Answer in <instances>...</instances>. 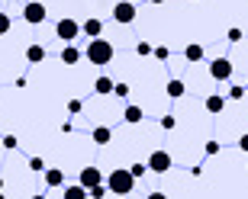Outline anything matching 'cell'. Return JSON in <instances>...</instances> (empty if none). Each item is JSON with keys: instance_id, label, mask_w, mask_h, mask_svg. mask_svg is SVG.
Here are the masks:
<instances>
[{"instance_id": "13", "label": "cell", "mask_w": 248, "mask_h": 199, "mask_svg": "<svg viewBox=\"0 0 248 199\" xmlns=\"http://www.w3.org/2000/svg\"><path fill=\"white\" fill-rule=\"evenodd\" d=\"M184 58H187L190 64H200L203 58H206V52H203V45H200V42H190V45L184 48Z\"/></svg>"}, {"instance_id": "23", "label": "cell", "mask_w": 248, "mask_h": 199, "mask_svg": "<svg viewBox=\"0 0 248 199\" xmlns=\"http://www.w3.org/2000/svg\"><path fill=\"white\" fill-rule=\"evenodd\" d=\"M87 196H91V199H103V196H107V183H97V186H91V190H87Z\"/></svg>"}, {"instance_id": "30", "label": "cell", "mask_w": 248, "mask_h": 199, "mask_svg": "<svg viewBox=\"0 0 248 199\" xmlns=\"http://www.w3.org/2000/svg\"><path fill=\"white\" fill-rule=\"evenodd\" d=\"M16 135H3V148H7V151H16Z\"/></svg>"}, {"instance_id": "15", "label": "cell", "mask_w": 248, "mask_h": 199, "mask_svg": "<svg viewBox=\"0 0 248 199\" xmlns=\"http://www.w3.org/2000/svg\"><path fill=\"white\" fill-rule=\"evenodd\" d=\"M123 119H126L129 126H139V122L145 119V113H142V106H136V103H129V106H126V113H123Z\"/></svg>"}, {"instance_id": "22", "label": "cell", "mask_w": 248, "mask_h": 199, "mask_svg": "<svg viewBox=\"0 0 248 199\" xmlns=\"http://www.w3.org/2000/svg\"><path fill=\"white\" fill-rule=\"evenodd\" d=\"M245 90H248V87H242V84H232L226 97H229V100H242V97H245Z\"/></svg>"}, {"instance_id": "12", "label": "cell", "mask_w": 248, "mask_h": 199, "mask_svg": "<svg viewBox=\"0 0 248 199\" xmlns=\"http://www.w3.org/2000/svg\"><path fill=\"white\" fill-rule=\"evenodd\" d=\"M26 61L29 64H42V61H46V45H39V42L26 45Z\"/></svg>"}, {"instance_id": "14", "label": "cell", "mask_w": 248, "mask_h": 199, "mask_svg": "<svg viewBox=\"0 0 248 199\" xmlns=\"http://www.w3.org/2000/svg\"><path fill=\"white\" fill-rule=\"evenodd\" d=\"M222 109H226V97H219V93H210V97H206V113H210V116H219Z\"/></svg>"}, {"instance_id": "34", "label": "cell", "mask_w": 248, "mask_h": 199, "mask_svg": "<svg viewBox=\"0 0 248 199\" xmlns=\"http://www.w3.org/2000/svg\"><path fill=\"white\" fill-rule=\"evenodd\" d=\"M148 3H165V0H148Z\"/></svg>"}, {"instance_id": "3", "label": "cell", "mask_w": 248, "mask_h": 199, "mask_svg": "<svg viewBox=\"0 0 248 199\" xmlns=\"http://www.w3.org/2000/svg\"><path fill=\"white\" fill-rule=\"evenodd\" d=\"M145 164H148V171H152V173H168L171 167H174V157H171L165 148H155V151L148 154Z\"/></svg>"}, {"instance_id": "16", "label": "cell", "mask_w": 248, "mask_h": 199, "mask_svg": "<svg viewBox=\"0 0 248 199\" xmlns=\"http://www.w3.org/2000/svg\"><path fill=\"white\" fill-rule=\"evenodd\" d=\"M165 90H168V97H171V100H181V97L187 93V84H184V81H177V77H171Z\"/></svg>"}, {"instance_id": "29", "label": "cell", "mask_w": 248, "mask_h": 199, "mask_svg": "<svg viewBox=\"0 0 248 199\" xmlns=\"http://www.w3.org/2000/svg\"><path fill=\"white\" fill-rule=\"evenodd\" d=\"M242 36H245V32H242L239 26H232L229 32H226V39H229V42H242Z\"/></svg>"}, {"instance_id": "27", "label": "cell", "mask_w": 248, "mask_h": 199, "mask_svg": "<svg viewBox=\"0 0 248 199\" xmlns=\"http://www.w3.org/2000/svg\"><path fill=\"white\" fill-rule=\"evenodd\" d=\"M174 126H177V119L171 116V113H168V116H161V128H165V132H174Z\"/></svg>"}, {"instance_id": "11", "label": "cell", "mask_w": 248, "mask_h": 199, "mask_svg": "<svg viewBox=\"0 0 248 199\" xmlns=\"http://www.w3.org/2000/svg\"><path fill=\"white\" fill-rule=\"evenodd\" d=\"M42 177H46V186H48V190H55V186H62V183H64V173L58 171V167H46V171H42Z\"/></svg>"}, {"instance_id": "28", "label": "cell", "mask_w": 248, "mask_h": 199, "mask_svg": "<svg viewBox=\"0 0 248 199\" xmlns=\"http://www.w3.org/2000/svg\"><path fill=\"white\" fill-rule=\"evenodd\" d=\"M81 109H84L81 100H68V113H71V116H81Z\"/></svg>"}, {"instance_id": "32", "label": "cell", "mask_w": 248, "mask_h": 199, "mask_svg": "<svg viewBox=\"0 0 248 199\" xmlns=\"http://www.w3.org/2000/svg\"><path fill=\"white\" fill-rule=\"evenodd\" d=\"M136 55L148 58V55H152V45H148V42H139V45H136Z\"/></svg>"}, {"instance_id": "20", "label": "cell", "mask_w": 248, "mask_h": 199, "mask_svg": "<svg viewBox=\"0 0 248 199\" xmlns=\"http://www.w3.org/2000/svg\"><path fill=\"white\" fill-rule=\"evenodd\" d=\"M129 173H132V177H136V180H142V177H145V173H148V164L136 161V164H132V167H129Z\"/></svg>"}, {"instance_id": "2", "label": "cell", "mask_w": 248, "mask_h": 199, "mask_svg": "<svg viewBox=\"0 0 248 199\" xmlns=\"http://www.w3.org/2000/svg\"><path fill=\"white\" fill-rule=\"evenodd\" d=\"M136 190V177L126 171V167H116V171L107 173V193H116V196H129Z\"/></svg>"}, {"instance_id": "8", "label": "cell", "mask_w": 248, "mask_h": 199, "mask_svg": "<svg viewBox=\"0 0 248 199\" xmlns=\"http://www.w3.org/2000/svg\"><path fill=\"white\" fill-rule=\"evenodd\" d=\"M78 183H81L84 190H91V186H97V183H103V171L91 164V167H84V171L78 173Z\"/></svg>"}, {"instance_id": "24", "label": "cell", "mask_w": 248, "mask_h": 199, "mask_svg": "<svg viewBox=\"0 0 248 199\" xmlns=\"http://www.w3.org/2000/svg\"><path fill=\"white\" fill-rule=\"evenodd\" d=\"M113 97L129 100V84H113Z\"/></svg>"}, {"instance_id": "35", "label": "cell", "mask_w": 248, "mask_h": 199, "mask_svg": "<svg viewBox=\"0 0 248 199\" xmlns=\"http://www.w3.org/2000/svg\"><path fill=\"white\" fill-rule=\"evenodd\" d=\"M0 190H3V177H0Z\"/></svg>"}, {"instance_id": "17", "label": "cell", "mask_w": 248, "mask_h": 199, "mask_svg": "<svg viewBox=\"0 0 248 199\" xmlns=\"http://www.w3.org/2000/svg\"><path fill=\"white\" fill-rule=\"evenodd\" d=\"M91 138H93V145H110V138H113V132H110V128H107V126H97V128H93V132H91Z\"/></svg>"}, {"instance_id": "10", "label": "cell", "mask_w": 248, "mask_h": 199, "mask_svg": "<svg viewBox=\"0 0 248 199\" xmlns=\"http://www.w3.org/2000/svg\"><path fill=\"white\" fill-rule=\"evenodd\" d=\"M84 58V52L74 42H64V48H62V64H78Z\"/></svg>"}, {"instance_id": "7", "label": "cell", "mask_w": 248, "mask_h": 199, "mask_svg": "<svg viewBox=\"0 0 248 199\" xmlns=\"http://www.w3.org/2000/svg\"><path fill=\"white\" fill-rule=\"evenodd\" d=\"M210 77L213 81H232V61L229 58H213L210 61Z\"/></svg>"}, {"instance_id": "21", "label": "cell", "mask_w": 248, "mask_h": 199, "mask_svg": "<svg viewBox=\"0 0 248 199\" xmlns=\"http://www.w3.org/2000/svg\"><path fill=\"white\" fill-rule=\"evenodd\" d=\"M152 55H155L158 61H168V58H171V48H168V45H155V48H152Z\"/></svg>"}, {"instance_id": "25", "label": "cell", "mask_w": 248, "mask_h": 199, "mask_svg": "<svg viewBox=\"0 0 248 199\" xmlns=\"http://www.w3.org/2000/svg\"><path fill=\"white\" fill-rule=\"evenodd\" d=\"M10 26H13V19H10V13H0V36H7Z\"/></svg>"}, {"instance_id": "31", "label": "cell", "mask_w": 248, "mask_h": 199, "mask_svg": "<svg viewBox=\"0 0 248 199\" xmlns=\"http://www.w3.org/2000/svg\"><path fill=\"white\" fill-rule=\"evenodd\" d=\"M219 151H222V145H219V142H206V154H210V157H216Z\"/></svg>"}, {"instance_id": "33", "label": "cell", "mask_w": 248, "mask_h": 199, "mask_svg": "<svg viewBox=\"0 0 248 199\" xmlns=\"http://www.w3.org/2000/svg\"><path fill=\"white\" fill-rule=\"evenodd\" d=\"M239 148H242V151L248 154V135H242V138H239Z\"/></svg>"}, {"instance_id": "1", "label": "cell", "mask_w": 248, "mask_h": 199, "mask_svg": "<svg viewBox=\"0 0 248 199\" xmlns=\"http://www.w3.org/2000/svg\"><path fill=\"white\" fill-rule=\"evenodd\" d=\"M113 55H116V48H113L110 39H103V36L91 39L87 48H84V58H87L91 64H97V68H107V64L113 61Z\"/></svg>"}, {"instance_id": "18", "label": "cell", "mask_w": 248, "mask_h": 199, "mask_svg": "<svg viewBox=\"0 0 248 199\" xmlns=\"http://www.w3.org/2000/svg\"><path fill=\"white\" fill-rule=\"evenodd\" d=\"M93 93H100V97H107V93H113V81L107 77V74H100V77L93 81Z\"/></svg>"}, {"instance_id": "19", "label": "cell", "mask_w": 248, "mask_h": 199, "mask_svg": "<svg viewBox=\"0 0 248 199\" xmlns=\"http://www.w3.org/2000/svg\"><path fill=\"white\" fill-rule=\"evenodd\" d=\"M87 190H84L81 183H74V186H64V199H84Z\"/></svg>"}, {"instance_id": "9", "label": "cell", "mask_w": 248, "mask_h": 199, "mask_svg": "<svg viewBox=\"0 0 248 199\" xmlns=\"http://www.w3.org/2000/svg\"><path fill=\"white\" fill-rule=\"evenodd\" d=\"M81 32H84L87 39H97V36H103V19H97V16L84 19V23H81Z\"/></svg>"}, {"instance_id": "4", "label": "cell", "mask_w": 248, "mask_h": 199, "mask_svg": "<svg viewBox=\"0 0 248 199\" xmlns=\"http://www.w3.org/2000/svg\"><path fill=\"white\" fill-rule=\"evenodd\" d=\"M55 36L62 39V42H78V36H81V23L71 16H64L55 23Z\"/></svg>"}, {"instance_id": "26", "label": "cell", "mask_w": 248, "mask_h": 199, "mask_svg": "<svg viewBox=\"0 0 248 199\" xmlns=\"http://www.w3.org/2000/svg\"><path fill=\"white\" fill-rule=\"evenodd\" d=\"M29 171L42 173V171H46V161H42V157H29Z\"/></svg>"}, {"instance_id": "6", "label": "cell", "mask_w": 248, "mask_h": 199, "mask_svg": "<svg viewBox=\"0 0 248 199\" xmlns=\"http://www.w3.org/2000/svg\"><path fill=\"white\" fill-rule=\"evenodd\" d=\"M136 3H132V0H120V3H116V7H113V19H116V23H120V26H129V23H136Z\"/></svg>"}, {"instance_id": "5", "label": "cell", "mask_w": 248, "mask_h": 199, "mask_svg": "<svg viewBox=\"0 0 248 199\" xmlns=\"http://www.w3.org/2000/svg\"><path fill=\"white\" fill-rule=\"evenodd\" d=\"M48 16L46 3H39V0H29V3H23V19H26L29 26H42Z\"/></svg>"}]
</instances>
